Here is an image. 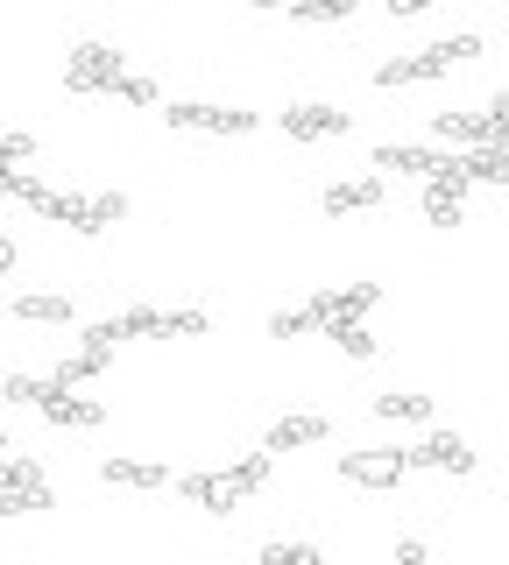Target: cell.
<instances>
[{
  "mask_svg": "<svg viewBox=\"0 0 509 565\" xmlns=\"http://www.w3.org/2000/svg\"><path fill=\"white\" fill-rule=\"evenodd\" d=\"M467 57H481V35H446V43H425V50H411V57L375 64V85H382V93H403V85L446 78V71H453V64H467Z\"/></svg>",
  "mask_w": 509,
  "mask_h": 565,
  "instance_id": "1",
  "label": "cell"
},
{
  "mask_svg": "<svg viewBox=\"0 0 509 565\" xmlns=\"http://www.w3.org/2000/svg\"><path fill=\"white\" fill-rule=\"evenodd\" d=\"M432 141H460V149H502L509 141V93H496L488 106H460V114H438Z\"/></svg>",
  "mask_w": 509,
  "mask_h": 565,
  "instance_id": "2",
  "label": "cell"
},
{
  "mask_svg": "<svg viewBox=\"0 0 509 565\" xmlns=\"http://www.w3.org/2000/svg\"><path fill=\"white\" fill-rule=\"evenodd\" d=\"M163 120L184 128V135H226V141H241V135L262 128V114H248V106H213V99H170Z\"/></svg>",
  "mask_w": 509,
  "mask_h": 565,
  "instance_id": "3",
  "label": "cell"
},
{
  "mask_svg": "<svg viewBox=\"0 0 509 565\" xmlns=\"http://www.w3.org/2000/svg\"><path fill=\"white\" fill-rule=\"evenodd\" d=\"M403 446H361V452H340V481H354V488H368V494H390V488H403Z\"/></svg>",
  "mask_w": 509,
  "mask_h": 565,
  "instance_id": "4",
  "label": "cell"
},
{
  "mask_svg": "<svg viewBox=\"0 0 509 565\" xmlns=\"http://www.w3.org/2000/svg\"><path fill=\"white\" fill-rule=\"evenodd\" d=\"M120 71H128V57H120L114 43H78L72 57H64V85H72V93H114Z\"/></svg>",
  "mask_w": 509,
  "mask_h": 565,
  "instance_id": "5",
  "label": "cell"
},
{
  "mask_svg": "<svg viewBox=\"0 0 509 565\" xmlns=\"http://www.w3.org/2000/svg\"><path fill=\"white\" fill-rule=\"evenodd\" d=\"M276 128H284L290 141H340V135H354V114H340V106H284L276 114Z\"/></svg>",
  "mask_w": 509,
  "mask_h": 565,
  "instance_id": "6",
  "label": "cell"
},
{
  "mask_svg": "<svg viewBox=\"0 0 509 565\" xmlns=\"http://www.w3.org/2000/svg\"><path fill=\"white\" fill-rule=\"evenodd\" d=\"M403 467H432V473H474V446L460 431H425L417 446H403Z\"/></svg>",
  "mask_w": 509,
  "mask_h": 565,
  "instance_id": "7",
  "label": "cell"
},
{
  "mask_svg": "<svg viewBox=\"0 0 509 565\" xmlns=\"http://www.w3.org/2000/svg\"><path fill=\"white\" fill-rule=\"evenodd\" d=\"M326 431L332 424L319 411H290V417H276L269 431H262V452H305V446H326Z\"/></svg>",
  "mask_w": 509,
  "mask_h": 565,
  "instance_id": "8",
  "label": "cell"
},
{
  "mask_svg": "<svg viewBox=\"0 0 509 565\" xmlns=\"http://www.w3.org/2000/svg\"><path fill=\"white\" fill-rule=\"evenodd\" d=\"M43 417L57 424V431H99V424H107V403H99V396H78V388H50Z\"/></svg>",
  "mask_w": 509,
  "mask_h": 565,
  "instance_id": "9",
  "label": "cell"
},
{
  "mask_svg": "<svg viewBox=\"0 0 509 565\" xmlns=\"http://www.w3.org/2000/svg\"><path fill=\"white\" fill-rule=\"evenodd\" d=\"M438 163H446L438 141H382V149L368 156V170H403V177H432Z\"/></svg>",
  "mask_w": 509,
  "mask_h": 565,
  "instance_id": "10",
  "label": "cell"
},
{
  "mask_svg": "<svg viewBox=\"0 0 509 565\" xmlns=\"http://www.w3.org/2000/svg\"><path fill=\"white\" fill-rule=\"evenodd\" d=\"M178 494L191 509H205V516H234V509H241V488L226 481V473H184Z\"/></svg>",
  "mask_w": 509,
  "mask_h": 565,
  "instance_id": "11",
  "label": "cell"
},
{
  "mask_svg": "<svg viewBox=\"0 0 509 565\" xmlns=\"http://www.w3.org/2000/svg\"><path fill=\"white\" fill-rule=\"evenodd\" d=\"M311 305H319L326 326H332V318H368L382 305V282H340V290H319Z\"/></svg>",
  "mask_w": 509,
  "mask_h": 565,
  "instance_id": "12",
  "label": "cell"
},
{
  "mask_svg": "<svg viewBox=\"0 0 509 565\" xmlns=\"http://www.w3.org/2000/svg\"><path fill=\"white\" fill-rule=\"evenodd\" d=\"M107 361H114L107 347H72L57 367H50V382H57V388H93L99 375H107Z\"/></svg>",
  "mask_w": 509,
  "mask_h": 565,
  "instance_id": "13",
  "label": "cell"
},
{
  "mask_svg": "<svg viewBox=\"0 0 509 565\" xmlns=\"http://www.w3.org/2000/svg\"><path fill=\"white\" fill-rule=\"evenodd\" d=\"M382 205V177H340V184H326V212L332 220H347V212H375Z\"/></svg>",
  "mask_w": 509,
  "mask_h": 565,
  "instance_id": "14",
  "label": "cell"
},
{
  "mask_svg": "<svg viewBox=\"0 0 509 565\" xmlns=\"http://www.w3.org/2000/svg\"><path fill=\"white\" fill-rule=\"evenodd\" d=\"M72 297L64 290H22L14 297V318H22V326H72Z\"/></svg>",
  "mask_w": 509,
  "mask_h": 565,
  "instance_id": "15",
  "label": "cell"
},
{
  "mask_svg": "<svg viewBox=\"0 0 509 565\" xmlns=\"http://www.w3.org/2000/svg\"><path fill=\"white\" fill-rule=\"evenodd\" d=\"M99 473H107L114 488H163V481H170V473H163V459H107Z\"/></svg>",
  "mask_w": 509,
  "mask_h": 565,
  "instance_id": "16",
  "label": "cell"
},
{
  "mask_svg": "<svg viewBox=\"0 0 509 565\" xmlns=\"http://www.w3.org/2000/svg\"><path fill=\"white\" fill-rule=\"evenodd\" d=\"M375 417H390V424H432V396L390 388V396H375Z\"/></svg>",
  "mask_w": 509,
  "mask_h": 565,
  "instance_id": "17",
  "label": "cell"
},
{
  "mask_svg": "<svg viewBox=\"0 0 509 565\" xmlns=\"http://www.w3.org/2000/svg\"><path fill=\"white\" fill-rule=\"evenodd\" d=\"M326 340L347 353V361H368V353H375V332H368V318H332L326 326Z\"/></svg>",
  "mask_w": 509,
  "mask_h": 565,
  "instance_id": "18",
  "label": "cell"
},
{
  "mask_svg": "<svg viewBox=\"0 0 509 565\" xmlns=\"http://www.w3.org/2000/svg\"><path fill=\"white\" fill-rule=\"evenodd\" d=\"M255 565H326V552H319V544H305V537H269L255 552Z\"/></svg>",
  "mask_w": 509,
  "mask_h": 565,
  "instance_id": "19",
  "label": "cell"
},
{
  "mask_svg": "<svg viewBox=\"0 0 509 565\" xmlns=\"http://www.w3.org/2000/svg\"><path fill=\"white\" fill-rule=\"evenodd\" d=\"M43 220L50 226H72V234H93V226H85V199H78V191H43Z\"/></svg>",
  "mask_w": 509,
  "mask_h": 565,
  "instance_id": "20",
  "label": "cell"
},
{
  "mask_svg": "<svg viewBox=\"0 0 509 565\" xmlns=\"http://www.w3.org/2000/svg\"><path fill=\"white\" fill-rule=\"evenodd\" d=\"M502 170H509L502 149H460V177H467V184H502Z\"/></svg>",
  "mask_w": 509,
  "mask_h": 565,
  "instance_id": "21",
  "label": "cell"
},
{
  "mask_svg": "<svg viewBox=\"0 0 509 565\" xmlns=\"http://www.w3.org/2000/svg\"><path fill=\"white\" fill-rule=\"evenodd\" d=\"M305 332H326L319 305H297V311H276L269 318V340H305Z\"/></svg>",
  "mask_w": 509,
  "mask_h": 565,
  "instance_id": "22",
  "label": "cell"
},
{
  "mask_svg": "<svg viewBox=\"0 0 509 565\" xmlns=\"http://www.w3.org/2000/svg\"><path fill=\"white\" fill-rule=\"evenodd\" d=\"M460 205H467V191L425 184V226H460Z\"/></svg>",
  "mask_w": 509,
  "mask_h": 565,
  "instance_id": "23",
  "label": "cell"
},
{
  "mask_svg": "<svg viewBox=\"0 0 509 565\" xmlns=\"http://www.w3.org/2000/svg\"><path fill=\"white\" fill-rule=\"evenodd\" d=\"M50 388H57L50 375H8V388H0V396H8V403H22V411H43V403H50Z\"/></svg>",
  "mask_w": 509,
  "mask_h": 565,
  "instance_id": "24",
  "label": "cell"
},
{
  "mask_svg": "<svg viewBox=\"0 0 509 565\" xmlns=\"http://www.w3.org/2000/svg\"><path fill=\"white\" fill-rule=\"evenodd\" d=\"M128 220V199H120V191H99V199H85V226H93V234H107V226H120Z\"/></svg>",
  "mask_w": 509,
  "mask_h": 565,
  "instance_id": "25",
  "label": "cell"
},
{
  "mask_svg": "<svg viewBox=\"0 0 509 565\" xmlns=\"http://www.w3.org/2000/svg\"><path fill=\"white\" fill-rule=\"evenodd\" d=\"M0 488H50V481H43V467H36V459L0 452Z\"/></svg>",
  "mask_w": 509,
  "mask_h": 565,
  "instance_id": "26",
  "label": "cell"
},
{
  "mask_svg": "<svg viewBox=\"0 0 509 565\" xmlns=\"http://www.w3.org/2000/svg\"><path fill=\"white\" fill-rule=\"evenodd\" d=\"M354 8H361V0H290L297 22H347Z\"/></svg>",
  "mask_w": 509,
  "mask_h": 565,
  "instance_id": "27",
  "label": "cell"
},
{
  "mask_svg": "<svg viewBox=\"0 0 509 565\" xmlns=\"http://www.w3.org/2000/svg\"><path fill=\"white\" fill-rule=\"evenodd\" d=\"M114 93L128 99V106H163V93H156V78H149V71H120V78H114Z\"/></svg>",
  "mask_w": 509,
  "mask_h": 565,
  "instance_id": "28",
  "label": "cell"
},
{
  "mask_svg": "<svg viewBox=\"0 0 509 565\" xmlns=\"http://www.w3.org/2000/svg\"><path fill=\"white\" fill-rule=\"evenodd\" d=\"M50 509V488H0V516H36Z\"/></svg>",
  "mask_w": 509,
  "mask_h": 565,
  "instance_id": "29",
  "label": "cell"
},
{
  "mask_svg": "<svg viewBox=\"0 0 509 565\" xmlns=\"http://www.w3.org/2000/svg\"><path fill=\"white\" fill-rule=\"evenodd\" d=\"M226 481H234L241 494H255L262 481H269V452H248V459H234V467H226Z\"/></svg>",
  "mask_w": 509,
  "mask_h": 565,
  "instance_id": "30",
  "label": "cell"
},
{
  "mask_svg": "<svg viewBox=\"0 0 509 565\" xmlns=\"http://www.w3.org/2000/svg\"><path fill=\"white\" fill-rule=\"evenodd\" d=\"M0 163H14V170H22V163H36V135H22V128H14V135H0Z\"/></svg>",
  "mask_w": 509,
  "mask_h": 565,
  "instance_id": "31",
  "label": "cell"
},
{
  "mask_svg": "<svg viewBox=\"0 0 509 565\" xmlns=\"http://www.w3.org/2000/svg\"><path fill=\"white\" fill-rule=\"evenodd\" d=\"M396 565H432V552H425L417 537H403V544H396Z\"/></svg>",
  "mask_w": 509,
  "mask_h": 565,
  "instance_id": "32",
  "label": "cell"
},
{
  "mask_svg": "<svg viewBox=\"0 0 509 565\" xmlns=\"http://www.w3.org/2000/svg\"><path fill=\"white\" fill-rule=\"evenodd\" d=\"M382 8H390L396 22H411V14H425V8H438V0H382Z\"/></svg>",
  "mask_w": 509,
  "mask_h": 565,
  "instance_id": "33",
  "label": "cell"
},
{
  "mask_svg": "<svg viewBox=\"0 0 509 565\" xmlns=\"http://www.w3.org/2000/svg\"><path fill=\"white\" fill-rule=\"evenodd\" d=\"M14 262H22V247H14L8 234H0V276H14Z\"/></svg>",
  "mask_w": 509,
  "mask_h": 565,
  "instance_id": "34",
  "label": "cell"
},
{
  "mask_svg": "<svg viewBox=\"0 0 509 565\" xmlns=\"http://www.w3.org/2000/svg\"><path fill=\"white\" fill-rule=\"evenodd\" d=\"M248 8H290V0H248Z\"/></svg>",
  "mask_w": 509,
  "mask_h": 565,
  "instance_id": "35",
  "label": "cell"
},
{
  "mask_svg": "<svg viewBox=\"0 0 509 565\" xmlns=\"http://www.w3.org/2000/svg\"><path fill=\"white\" fill-rule=\"evenodd\" d=\"M0 452H14V446H8V431H0Z\"/></svg>",
  "mask_w": 509,
  "mask_h": 565,
  "instance_id": "36",
  "label": "cell"
},
{
  "mask_svg": "<svg viewBox=\"0 0 509 565\" xmlns=\"http://www.w3.org/2000/svg\"><path fill=\"white\" fill-rule=\"evenodd\" d=\"M50 565H64V558H50Z\"/></svg>",
  "mask_w": 509,
  "mask_h": 565,
  "instance_id": "37",
  "label": "cell"
}]
</instances>
